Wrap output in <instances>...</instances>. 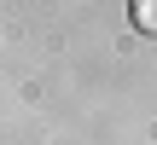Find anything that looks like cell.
<instances>
[{"mask_svg": "<svg viewBox=\"0 0 157 145\" xmlns=\"http://www.w3.org/2000/svg\"><path fill=\"white\" fill-rule=\"evenodd\" d=\"M134 23L146 35H157V0H134Z\"/></svg>", "mask_w": 157, "mask_h": 145, "instance_id": "6da1fadb", "label": "cell"}]
</instances>
